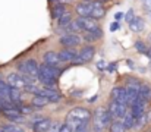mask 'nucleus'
I'll use <instances>...</instances> for the list:
<instances>
[{
	"mask_svg": "<svg viewBox=\"0 0 151 132\" xmlns=\"http://www.w3.org/2000/svg\"><path fill=\"white\" fill-rule=\"evenodd\" d=\"M141 87V82L138 81V79H135V78H129L128 81H126V84H125V88L126 89H139Z\"/></svg>",
	"mask_w": 151,
	"mask_h": 132,
	"instance_id": "nucleus-29",
	"label": "nucleus"
},
{
	"mask_svg": "<svg viewBox=\"0 0 151 132\" xmlns=\"http://www.w3.org/2000/svg\"><path fill=\"white\" fill-rule=\"evenodd\" d=\"M109 131L110 132H125V126H123V123H122L120 119H116V120H111L110 122Z\"/></svg>",
	"mask_w": 151,
	"mask_h": 132,
	"instance_id": "nucleus-26",
	"label": "nucleus"
},
{
	"mask_svg": "<svg viewBox=\"0 0 151 132\" xmlns=\"http://www.w3.org/2000/svg\"><path fill=\"white\" fill-rule=\"evenodd\" d=\"M1 113H3V116H4L7 120H12V122H22V120H24V115L19 112V109H18L16 106L9 107V109H4Z\"/></svg>",
	"mask_w": 151,
	"mask_h": 132,
	"instance_id": "nucleus-13",
	"label": "nucleus"
},
{
	"mask_svg": "<svg viewBox=\"0 0 151 132\" xmlns=\"http://www.w3.org/2000/svg\"><path fill=\"white\" fill-rule=\"evenodd\" d=\"M70 22H72V13H70L69 10H65V12L59 16V19H57V25H59L60 28H68Z\"/></svg>",
	"mask_w": 151,
	"mask_h": 132,
	"instance_id": "nucleus-21",
	"label": "nucleus"
},
{
	"mask_svg": "<svg viewBox=\"0 0 151 132\" xmlns=\"http://www.w3.org/2000/svg\"><path fill=\"white\" fill-rule=\"evenodd\" d=\"M128 24H129V28H131L134 32H141V31L144 30V27H145L144 19H142V18H139V16H134Z\"/></svg>",
	"mask_w": 151,
	"mask_h": 132,
	"instance_id": "nucleus-19",
	"label": "nucleus"
},
{
	"mask_svg": "<svg viewBox=\"0 0 151 132\" xmlns=\"http://www.w3.org/2000/svg\"><path fill=\"white\" fill-rule=\"evenodd\" d=\"M91 119H93V126H94V131L96 132H103L106 128H109L113 116L110 115L109 109H104V107H97L94 115H91Z\"/></svg>",
	"mask_w": 151,
	"mask_h": 132,
	"instance_id": "nucleus-3",
	"label": "nucleus"
},
{
	"mask_svg": "<svg viewBox=\"0 0 151 132\" xmlns=\"http://www.w3.org/2000/svg\"><path fill=\"white\" fill-rule=\"evenodd\" d=\"M101 37H103V30H101L100 27L97 25L94 30H91V31H87V34L84 35V40H85L87 43H93V41H97V40H100Z\"/></svg>",
	"mask_w": 151,
	"mask_h": 132,
	"instance_id": "nucleus-17",
	"label": "nucleus"
},
{
	"mask_svg": "<svg viewBox=\"0 0 151 132\" xmlns=\"http://www.w3.org/2000/svg\"><path fill=\"white\" fill-rule=\"evenodd\" d=\"M50 101L46 98V97H43V95H34V98H32V101H31V106H34V107H44V106H47Z\"/></svg>",
	"mask_w": 151,
	"mask_h": 132,
	"instance_id": "nucleus-25",
	"label": "nucleus"
},
{
	"mask_svg": "<svg viewBox=\"0 0 151 132\" xmlns=\"http://www.w3.org/2000/svg\"><path fill=\"white\" fill-rule=\"evenodd\" d=\"M134 16H135V13H134V10H132V9H129L126 13H123V18H125V21H126V22H129Z\"/></svg>",
	"mask_w": 151,
	"mask_h": 132,
	"instance_id": "nucleus-33",
	"label": "nucleus"
},
{
	"mask_svg": "<svg viewBox=\"0 0 151 132\" xmlns=\"http://www.w3.org/2000/svg\"><path fill=\"white\" fill-rule=\"evenodd\" d=\"M109 112H110V115L113 118L123 119V116L128 113V104H123V103H119V101L111 100L110 104H109Z\"/></svg>",
	"mask_w": 151,
	"mask_h": 132,
	"instance_id": "nucleus-5",
	"label": "nucleus"
},
{
	"mask_svg": "<svg viewBox=\"0 0 151 132\" xmlns=\"http://www.w3.org/2000/svg\"><path fill=\"white\" fill-rule=\"evenodd\" d=\"M72 132H88V125H79L72 128Z\"/></svg>",
	"mask_w": 151,
	"mask_h": 132,
	"instance_id": "nucleus-32",
	"label": "nucleus"
},
{
	"mask_svg": "<svg viewBox=\"0 0 151 132\" xmlns=\"http://www.w3.org/2000/svg\"><path fill=\"white\" fill-rule=\"evenodd\" d=\"M1 81H4V75L0 72V82H1Z\"/></svg>",
	"mask_w": 151,
	"mask_h": 132,
	"instance_id": "nucleus-38",
	"label": "nucleus"
},
{
	"mask_svg": "<svg viewBox=\"0 0 151 132\" xmlns=\"http://www.w3.org/2000/svg\"><path fill=\"white\" fill-rule=\"evenodd\" d=\"M6 84H7L9 87L21 88V89L25 88V85H28L27 81H25V76L21 75V74H18V72H12V74H9L7 78H6Z\"/></svg>",
	"mask_w": 151,
	"mask_h": 132,
	"instance_id": "nucleus-8",
	"label": "nucleus"
},
{
	"mask_svg": "<svg viewBox=\"0 0 151 132\" xmlns=\"http://www.w3.org/2000/svg\"><path fill=\"white\" fill-rule=\"evenodd\" d=\"M34 95H43V97H46L50 103H57L59 100H60V94L54 89V88L51 87H46V88H35L34 91Z\"/></svg>",
	"mask_w": 151,
	"mask_h": 132,
	"instance_id": "nucleus-6",
	"label": "nucleus"
},
{
	"mask_svg": "<svg viewBox=\"0 0 151 132\" xmlns=\"http://www.w3.org/2000/svg\"><path fill=\"white\" fill-rule=\"evenodd\" d=\"M90 120H91V112L85 107H73L66 118V123L70 125L72 128L79 125H88Z\"/></svg>",
	"mask_w": 151,
	"mask_h": 132,
	"instance_id": "nucleus-2",
	"label": "nucleus"
},
{
	"mask_svg": "<svg viewBox=\"0 0 151 132\" xmlns=\"http://www.w3.org/2000/svg\"><path fill=\"white\" fill-rule=\"evenodd\" d=\"M57 56H59L60 62H66V63L68 62H73L76 59V53L73 50H70V48H63L62 51L57 53Z\"/></svg>",
	"mask_w": 151,
	"mask_h": 132,
	"instance_id": "nucleus-20",
	"label": "nucleus"
},
{
	"mask_svg": "<svg viewBox=\"0 0 151 132\" xmlns=\"http://www.w3.org/2000/svg\"><path fill=\"white\" fill-rule=\"evenodd\" d=\"M0 129L3 132H24V129L18 125H12V123H4L0 126Z\"/></svg>",
	"mask_w": 151,
	"mask_h": 132,
	"instance_id": "nucleus-28",
	"label": "nucleus"
},
{
	"mask_svg": "<svg viewBox=\"0 0 151 132\" xmlns=\"http://www.w3.org/2000/svg\"><path fill=\"white\" fill-rule=\"evenodd\" d=\"M59 132H72V126H70V125H68V123L65 122V123L59 128Z\"/></svg>",
	"mask_w": 151,
	"mask_h": 132,
	"instance_id": "nucleus-34",
	"label": "nucleus"
},
{
	"mask_svg": "<svg viewBox=\"0 0 151 132\" xmlns=\"http://www.w3.org/2000/svg\"><path fill=\"white\" fill-rule=\"evenodd\" d=\"M147 104H148V101H145V100H142V98H139V97H138V98L131 104V113H132V116L137 119V118H139V116L145 115Z\"/></svg>",
	"mask_w": 151,
	"mask_h": 132,
	"instance_id": "nucleus-9",
	"label": "nucleus"
},
{
	"mask_svg": "<svg viewBox=\"0 0 151 132\" xmlns=\"http://www.w3.org/2000/svg\"><path fill=\"white\" fill-rule=\"evenodd\" d=\"M138 95L139 98L145 100V101H150L151 100V85L148 84H141V87L138 89Z\"/></svg>",
	"mask_w": 151,
	"mask_h": 132,
	"instance_id": "nucleus-23",
	"label": "nucleus"
},
{
	"mask_svg": "<svg viewBox=\"0 0 151 132\" xmlns=\"http://www.w3.org/2000/svg\"><path fill=\"white\" fill-rule=\"evenodd\" d=\"M66 10V7H65V4L63 3H57L54 7H53V12H51V18L53 19H59V16L63 13Z\"/></svg>",
	"mask_w": 151,
	"mask_h": 132,
	"instance_id": "nucleus-27",
	"label": "nucleus"
},
{
	"mask_svg": "<svg viewBox=\"0 0 151 132\" xmlns=\"http://www.w3.org/2000/svg\"><path fill=\"white\" fill-rule=\"evenodd\" d=\"M75 12L78 16H90L91 15V1H82L75 6Z\"/></svg>",
	"mask_w": 151,
	"mask_h": 132,
	"instance_id": "nucleus-18",
	"label": "nucleus"
},
{
	"mask_svg": "<svg viewBox=\"0 0 151 132\" xmlns=\"http://www.w3.org/2000/svg\"><path fill=\"white\" fill-rule=\"evenodd\" d=\"M122 18H123V13H122V12H117V13H116V21H120Z\"/></svg>",
	"mask_w": 151,
	"mask_h": 132,
	"instance_id": "nucleus-36",
	"label": "nucleus"
},
{
	"mask_svg": "<svg viewBox=\"0 0 151 132\" xmlns=\"http://www.w3.org/2000/svg\"><path fill=\"white\" fill-rule=\"evenodd\" d=\"M117 28H119V24H117V22H113V24L110 25V31H116Z\"/></svg>",
	"mask_w": 151,
	"mask_h": 132,
	"instance_id": "nucleus-35",
	"label": "nucleus"
},
{
	"mask_svg": "<svg viewBox=\"0 0 151 132\" xmlns=\"http://www.w3.org/2000/svg\"><path fill=\"white\" fill-rule=\"evenodd\" d=\"M109 71L111 72V71H116V63H111V65H109Z\"/></svg>",
	"mask_w": 151,
	"mask_h": 132,
	"instance_id": "nucleus-37",
	"label": "nucleus"
},
{
	"mask_svg": "<svg viewBox=\"0 0 151 132\" xmlns=\"http://www.w3.org/2000/svg\"><path fill=\"white\" fill-rule=\"evenodd\" d=\"M0 132H3V131H1V129H0Z\"/></svg>",
	"mask_w": 151,
	"mask_h": 132,
	"instance_id": "nucleus-41",
	"label": "nucleus"
},
{
	"mask_svg": "<svg viewBox=\"0 0 151 132\" xmlns=\"http://www.w3.org/2000/svg\"><path fill=\"white\" fill-rule=\"evenodd\" d=\"M7 97H9V100L12 101V104L18 107V106H21V103H22V89H21V88L10 87L9 88V92H7Z\"/></svg>",
	"mask_w": 151,
	"mask_h": 132,
	"instance_id": "nucleus-15",
	"label": "nucleus"
},
{
	"mask_svg": "<svg viewBox=\"0 0 151 132\" xmlns=\"http://www.w3.org/2000/svg\"><path fill=\"white\" fill-rule=\"evenodd\" d=\"M59 44L63 45L65 48H72V47L81 44V37L76 34H65L59 38Z\"/></svg>",
	"mask_w": 151,
	"mask_h": 132,
	"instance_id": "nucleus-10",
	"label": "nucleus"
},
{
	"mask_svg": "<svg viewBox=\"0 0 151 132\" xmlns=\"http://www.w3.org/2000/svg\"><path fill=\"white\" fill-rule=\"evenodd\" d=\"M104 13H106V10H104V6L101 4L100 0H93L91 1V18L93 19H100L104 16Z\"/></svg>",
	"mask_w": 151,
	"mask_h": 132,
	"instance_id": "nucleus-14",
	"label": "nucleus"
},
{
	"mask_svg": "<svg viewBox=\"0 0 151 132\" xmlns=\"http://www.w3.org/2000/svg\"><path fill=\"white\" fill-rule=\"evenodd\" d=\"M111 98L114 101L126 104V88L125 87H114L111 89Z\"/></svg>",
	"mask_w": 151,
	"mask_h": 132,
	"instance_id": "nucleus-16",
	"label": "nucleus"
},
{
	"mask_svg": "<svg viewBox=\"0 0 151 132\" xmlns=\"http://www.w3.org/2000/svg\"><path fill=\"white\" fill-rule=\"evenodd\" d=\"M84 1H93V0H84Z\"/></svg>",
	"mask_w": 151,
	"mask_h": 132,
	"instance_id": "nucleus-39",
	"label": "nucleus"
},
{
	"mask_svg": "<svg viewBox=\"0 0 151 132\" xmlns=\"http://www.w3.org/2000/svg\"><path fill=\"white\" fill-rule=\"evenodd\" d=\"M100 1H107V0H100Z\"/></svg>",
	"mask_w": 151,
	"mask_h": 132,
	"instance_id": "nucleus-40",
	"label": "nucleus"
},
{
	"mask_svg": "<svg viewBox=\"0 0 151 132\" xmlns=\"http://www.w3.org/2000/svg\"><path fill=\"white\" fill-rule=\"evenodd\" d=\"M18 71L22 75H28V76H37L38 72V63L35 59H27L18 63Z\"/></svg>",
	"mask_w": 151,
	"mask_h": 132,
	"instance_id": "nucleus-4",
	"label": "nucleus"
},
{
	"mask_svg": "<svg viewBox=\"0 0 151 132\" xmlns=\"http://www.w3.org/2000/svg\"><path fill=\"white\" fill-rule=\"evenodd\" d=\"M94 54H96L94 45H85V47H82L81 51L76 54V59H75L73 62H76V63H87V62H91L93 57H94Z\"/></svg>",
	"mask_w": 151,
	"mask_h": 132,
	"instance_id": "nucleus-7",
	"label": "nucleus"
},
{
	"mask_svg": "<svg viewBox=\"0 0 151 132\" xmlns=\"http://www.w3.org/2000/svg\"><path fill=\"white\" fill-rule=\"evenodd\" d=\"M43 60H44L46 65H51V66H56V65H59V62H60L56 51H47V53H44Z\"/></svg>",
	"mask_w": 151,
	"mask_h": 132,
	"instance_id": "nucleus-22",
	"label": "nucleus"
},
{
	"mask_svg": "<svg viewBox=\"0 0 151 132\" xmlns=\"http://www.w3.org/2000/svg\"><path fill=\"white\" fill-rule=\"evenodd\" d=\"M123 126H125V129H132V128H135V118L132 116V113L131 112H128L125 116H123Z\"/></svg>",
	"mask_w": 151,
	"mask_h": 132,
	"instance_id": "nucleus-24",
	"label": "nucleus"
},
{
	"mask_svg": "<svg viewBox=\"0 0 151 132\" xmlns=\"http://www.w3.org/2000/svg\"><path fill=\"white\" fill-rule=\"evenodd\" d=\"M9 85L4 82V81H1L0 82V98H7V92H9Z\"/></svg>",
	"mask_w": 151,
	"mask_h": 132,
	"instance_id": "nucleus-31",
	"label": "nucleus"
},
{
	"mask_svg": "<svg viewBox=\"0 0 151 132\" xmlns=\"http://www.w3.org/2000/svg\"><path fill=\"white\" fill-rule=\"evenodd\" d=\"M62 74V69L56 65V66H51V65H41L38 66V72H37V76H38V81L46 85V87H53L59 78V75Z\"/></svg>",
	"mask_w": 151,
	"mask_h": 132,
	"instance_id": "nucleus-1",
	"label": "nucleus"
},
{
	"mask_svg": "<svg viewBox=\"0 0 151 132\" xmlns=\"http://www.w3.org/2000/svg\"><path fill=\"white\" fill-rule=\"evenodd\" d=\"M75 21L79 25L81 31H91V30H94L97 27V21L93 19L91 16H78Z\"/></svg>",
	"mask_w": 151,
	"mask_h": 132,
	"instance_id": "nucleus-12",
	"label": "nucleus"
},
{
	"mask_svg": "<svg viewBox=\"0 0 151 132\" xmlns=\"http://www.w3.org/2000/svg\"><path fill=\"white\" fill-rule=\"evenodd\" d=\"M135 48H137L139 53H144V54H147V56H148V51H150V48H148L145 44L142 43V41H139V40H138V41L135 43Z\"/></svg>",
	"mask_w": 151,
	"mask_h": 132,
	"instance_id": "nucleus-30",
	"label": "nucleus"
},
{
	"mask_svg": "<svg viewBox=\"0 0 151 132\" xmlns=\"http://www.w3.org/2000/svg\"><path fill=\"white\" fill-rule=\"evenodd\" d=\"M51 126H53V123L49 118H40L31 123V128L34 132H49Z\"/></svg>",
	"mask_w": 151,
	"mask_h": 132,
	"instance_id": "nucleus-11",
	"label": "nucleus"
}]
</instances>
